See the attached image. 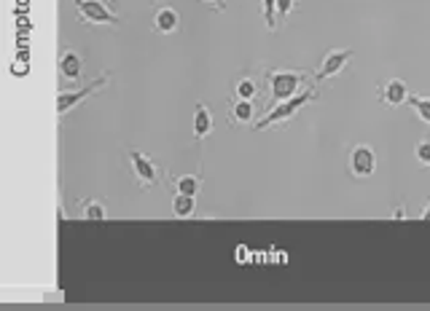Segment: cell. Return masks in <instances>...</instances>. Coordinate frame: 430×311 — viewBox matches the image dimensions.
I'll list each match as a JSON object with an SVG mask.
<instances>
[{
	"label": "cell",
	"mask_w": 430,
	"mask_h": 311,
	"mask_svg": "<svg viewBox=\"0 0 430 311\" xmlns=\"http://www.w3.org/2000/svg\"><path fill=\"white\" fill-rule=\"evenodd\" d=\"M264 19L269 30L277 27V0H264Z\"/></svg>",
	"instance_id": "18"
},
{
	"label": "cell",
	"mask_w": 430,
	"mask_h": 311,
	"mask_svg": "<svg viewBox=\"0 0 430 311\" xmlns=\"http://www.w3.org/2000/svg\"><path fill=\"white\" fill-rule=\"evenodd\" d=\"M81 215L86 217V220H105L108 212H105V207H102L100 201H92V199L86 201V199H84V201H81Z\"/></svg>",
	"instance_id": "17"
},
{
	"label": "cell",
	"mask_w": 430,
	"mask_h": 311,
	"mask_svg": "<svg viewBox=\"0 0 430 311\" xmlns=\"http://www.w3.org/2000/svg\"><path fill=\"white\" fill-rule=\"evenodd\" d=\"M420 217H422V220H430V204H425V207H422V212H420Z\"/></svg>",
	"instance_id": "22"
},
{
	"label": "cell",
	"mask_w": 430,
	"mask_h": 311,
	"mask_svg": "<svg viewBox=\"0 0 430 311\" xmlns=\"http://www.w3.org/2000/svg\"><path fill=\"white\" fill-rule=\"evenodd\" d=\"M377 97H380L382 105H390V108H398V105H404L409 102V86H406L401 78H393V81H384L380 89H377Z\"/></svg>",
	"instance_id": "8"
},
{
	"label": "cell",
	"mask_w": 430,
	"mask_h": 311,
	"mask_svg": "<svg viewBox=\"0 0 430 311\" xmlns=\"http://www.w3.org/2000/svg\"><path fill=\"white\" fill-rule=\"evenodd\" d=\"M81 22L89 24H119V14L108 0H73Z\"/></svg>",
	"instance_id": "4"
},
{
	"label": "cell",
	"mask_w": 430,
	"mask_h": 311,
	"mask_svg": "<svg viewBox=\"0 0 430 311\" xmlns=\"http://www.w3.org/2000/svg\"><path fill=\"white\" fill-rule=\"evenodd\" d=\"M377 169V153L371 145H355L353 153H350V174L358 180H366L371 177Z\"/></svg>",
	"instance_id": "7"
},
{
	"label": "cell",
	"mask_w": 430,
	"mask_h": 311,
	"mask_svg": "<svg viewBox=\"0 0 430 311\" xmlns=\"http://www.w3.org/2000/svg\"><path fill=\"white\" fill-rule=\"evenodd\" d=\"M409 105H411V110L417 113V119L422 121L425 126H430V97L411 94L409 97Z\"/></svg>",
	"instance_id": "16"
},
{
	"label": "cell",
	"mask_w": 430,
	"mask_h": 311,
	"mask_svg": "<svg viewBox=\"0 0 430 311\" xmlns=\"http://www.w3.org/2000/svg\"><path fill=\"white\" fill-rule=\"evenodd\" d=\"M173 212H175L177 217H191L197 212V196L175 193V199H173Z\"/></svg>",
	"instance_id": "15"
},
{
	"label": "cell",
	"mask_w": 430,
	"mask_h": 311,
	"mask_svg": "<svg viewBox=\"0 0 430 311\" xmlns=\"http://www.w3.org/2000/svg\"><path fill=\"white\" fill-rule=\"evenodd\" d=\"M204 6H210V8H215V11H224L226 8V0H199Z\"/></svg>",
	"instance_id": "21"
},
{
	"label": "cell",
	"mask_w": 430,
	"mask_h": 311,
	"mask_svg": "<svg viewBox=\"0 0 430 311\" xmlns=\"http://www.w3.org/2000/svg\"><path fill=\"white\" fill-rule=\"evenodd\" d=\"M350 59H353V48H333V51H329L323 57V62H320V70L315 72V83L336 78L339 72L350 65Z\"/></svg>",
	"instance_id": "6"
},
{
	"label": "cell",
	"mask_w": 430,
	"mask_h": 311,
	"mask_svg": "<svg viewBox=\"0 0 430 311\" xmlns=\"http://www.w3.org/2000/svg\"><path fill=\"white\" fill-rule=\"evenodd\" d=\"M108 81H110V72H102V75H97L95 81H89V83H86V86H81V89H68V92H59V97H57V113H59V116H65V113L76 110L84 99H89L92 94H97V92H100Z\"/></svg>",
	"instance_id": "3"
},
{
	"label": "cell",
	"mask_w": 430,
	"mask_h": 311,
	"mask_svg": "<svg viewBox=\"0 0 430 311\" xmlns=\"http://www.w3.org/2000/svg\"><path fill=\"white\" fill-rule=\"evenodd\" d=\"M417 161L422 167H430V140H420L417 143Z\"/></svg>",
	"instance_id": "19"
},
{
	"label": "cell",
	"mask_w": 430,
	"mask_h": 311,
	"mask_svg": "<svg viewBox=\"0 0 430 311\" xmlns=\"http://www.w3.org/2000/svg\"><path fill=\"white\" fill-rule=\"evenodd\" d=\"M296 11V0H277V19H288Z\"/></svg>",
	"instance_id": "20"
},
{
	"label": "cell",
	"mask_w": 430,
	"mask_h": 311,
	"mask_svg": "<svg viewBox=\"0 0 430 311\" xmlns=\"http://www.w3.org/2000/svg\"><path fill=\"white\" fill-rule=\"evenodd\" d=\"M317 97V89L315 86H309V89H302L299 94L288 97V99H282L277 105H272L269 108V113L264 116V119L255 121V132H264V129H272V126H282V123H288V121H293L299 116V110L306 108L312 99Z\"/></svg>",
	"instance_id": "1"
},
{
	"label": "cell",
	"mask_w": 430,
	"mask_h": 311,
	"mask_svg": "<svg viewBox=\"0 0 430 311\" xmlns=\"http://www.w3.org/2000/svg\"><path fill=\"white\" fill-rule=\"evenodd\" d=\"M309 72L306 70H266L264 75V83L269 89V108L277 105L288 97L299 94L302 86L306 83Z\"/></svg>",
	"instance_id": "2"
},
{
	"label": "cell",
	"mask_w": 430,
	"mask_h": 311,
	"mask_svg": "<svg viewBox=\"0 0 430 311\" xmlns=\"http://www.w3.org/2000/svg\"><path fill=\"white\" fill-rule=\"evenodd\" d=\"M173 185L177 193H188V196H197L202 191V174H180L173 177Z\"/></svg>",
	"instance_id": "14"
},
{
	"label": "cell",
	"mask_w": 430,
	"mask_h": 311,
	"mask_svg": "<svg viewBox=\"0 0 430 311\" xmlns=\"http://www.w3.org/2000/svg\"><path fill=\"white\" fill-rule=\"evenodd\" d=\"M129 164H132V174H135V180H137V185H140L143 191H148V188H153V185H159V180H162L159 167H156V161L148 159L146 153L132 150V153H129Z\"/></svg>",
	"instance_id": "5"
},
{
	"label": "cell",
	"mask_w": 430,
	"mask_h": 311,
	"mask_svg": "<svg viewBox=\"0 0 430 311\" xmlns=\"http://www.w3.org/2000/svg\"><path fill=\"white\" fill-rule=\"evenodd\" d=\"M153 27H156V32H162V35H173V32H177V30H180V14H177V8L167 6V3H159L156 11H153Z\"/></svg>",
	"instance_id": "9"
},
{
	"label": "cell",
	"mask_w": 430,
	"mask_h": 311,
	"mask_svg": "<svg viewBox=\"0 0 430 311\" xmlns=\"http://www.w3.org/2000/svg\"><path fill=\"white\" fill-rule=\"evenodd\" d=\"M213 132V113L207 105H197V113H194V137L197 140H204L210 137Z\"/></svg>",
	"instance_id": "13"
},
{
	"label": "cell",
	"mask_w": 430,
	"mask_h": 311,
	"mask_svg": "<svg viewBox=\"0 0 430 311\" xmlns=\"http://www.w3.org/2000/svg\"><path fill=\"white\" fill-rule=\"evenodd\" d=\"M261 92V86H258V81H255L253 75L248 72V75H242V78H237L234 81V92H231V99H255Z\"/></svg>",
	"instance_id": "12"
},
{
	"label": "cell",
	"mask_w": 430,
	"mask_h": 311,
	"mask_svg": "<svg viewBox=\"0 0 430 311\" xmlns=\"http://www.w3.org/2000/svg\"><path fill=\"white\" fill-rule=\"evenodd\" d=\"M255 116L253 99H228V121L231 123H251Z\"/></svg>",
	"instance_id": "11"
},
{
	"label": "cell",
	"mask_w": 430,
	"mask_h": 311,
	"mask_svg": "<svg viewBox=\"0 0 430 311\" xmlns=\"http://www.w3.org/2000/svg\"><path fill=\"white\" fill-rule=\"evenodd\" d=\"M81 72H84V62L76 51H62L59 54V75L68 81V83H78L81 81Z\"/></svg>",
	"instance_id": "10"
}]
</instances>
